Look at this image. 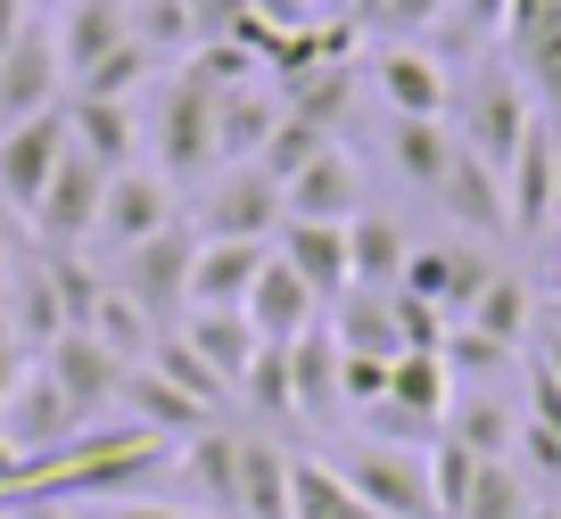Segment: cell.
I'll list each match as a JSON object with an SVG mask.
<instances>
[{
    "label": "cell",
    "mask_w": 561,
    "mask_h": 519,
    "mask_svg": "<svg viewBox=\"0 0 561 519\" xmlns=\"http://www.w3.org/2000/svg\"><path fill=\"white\" fill-rule=\"evenodd\" d=\"M198 240H273L280 231V182L248 157V165H215L207 182H198Z\"/></svg>",
    "instance_id": "obj_5"
},
{
    "label": "cell",
    "mask_w": 561,
    "mask_h": 519,
    "mask_svg": "<svg viewBox=\"0 0 561 519\" xmlns=\"http://www.w3.org/2000/svg\"><path fill=\"white\" fill-rule=\"evenodd\" d=\"M504 58H512V74L545 100V116H561V0H512Z\"/></svg>",
    "instance_id": "obj_15"
},
{
    "label": "cell",
    "mask_w": 561,
    "mask_h": 519,
    "mask_svg": "<svg viewBox=\"0 0 561 519\" xmlns=\"http://www.w3.org/2000/svg\"><path fill=\"white\" fill-rule=\"evenodd\" d=\"M0 519H18V495H0Z\"/></svg>",
    "instance_id": "obj_58"
},
{
    "label": "cell",
    "mask_w": 561,
    "mask_h": 519,
    "mask_svg": "<svg viewBox=\"0 0 561 519\" xmlns=\"http://www.w3.org/2000/svg\"><path fill=\"white\" fill-rule=\"evenodd\" d=\"M34 364V355H25L18 346V330H9V313H0V404H9V388H18V371Z\"/></svg>",
    "instance_id": "obj_46"
},
{
    "label": "cell",
    "mask_w": 561,
    "mask_h": 519,
    "mask_svg": "<svg viewBox=\"0 0 561 519\" xmlns=\"http://www.w3.org/2000/svg\"><path fill=\"white\" fill-rule=\"evenodd\" d=\"M537 364H545V371L561 380V330H553V322H545V338H537Z\"/></svg>",
    "instance_id": "obj_52"
},
{
    "label": "cell",
    "mask_w": 561,
    "mask_h": 519,
    "mask_svg": "<svg viewBox=\"0 0 561 519\" xmlns=\"http://www.w3.org/2000/svg\"><path fill=\"white\" fill-rule=\"evenodd\" d=\"M545 322H553V330H561V305H545Z\"/></svg>",
    "instance_id": "obj_60"
},
{
    "label": "cell",
    "mask_w": 561,
    "mask_h": 519,
    "mask_svg": "<svg viewBox=\"0 0 561 519\" xmlns=\"http://www.w3.org/2000/svg\"><path fill=\"white\" fill-rule=\"evenodd\" d=\"M504 215H512V240H545L561 223V191H553V116L537 107L520 157L504 165Z\"/></svg>",
    "instance_id": "obj_12"
},
{
    "label": "cell",
    "mask_w": 561,
    "mask_h": 519,
    "mask_svg": "<svg viewBox=\"0 0 561 519\" xmlns=\"http://www.w3.org/2000/svg\"><path fill=\"white\" fill-rule=\"evenodd\" d=\"M215 100H224V91H215L198 67L165 74V91H158L149 157H158V173L174 182V191H191V182H207V173H215Z\"/></svg>",
    "instance_id": "obj_1"
},
{
    "label": "cell",
    "mask_w": 561,
    "mask_h": 519,
    "mask_svg": "<svg viewBox=\"0 0 561 519\" xmlns=\"http://www.w3.org/2000/svg\"><path fill=\"white\" fill-rule=\"evenodd\" d=\"M280 207L298 215V223H355V215H364V165H355V149L331 140V149L280 191Z\"/></svg>",
    "instance_id": "obj_19"
},
{
    "label": "cell",
    "mask_w": 561,
    "mask_h": 519,
    "mask_svg": "<svg viewBox=\"0 0 561 519\" xmlns=\"http://www.w3.org/2000/svg\"><path fill=\"white\" fill-rule=\"evenodd\" d=\"M18 519H91L83 503H50V495H18Z\"/></svg>",
    "instance_id": "obj_48"
},
{
    "label": "cell",
    "mask_w": 561,
    "mask_h": 519,
    "mask_svg": "<svg viewBox=\"0 0 561 519\" xmlns=\"http://www.w3.org/2000/svg\"><path fill=\"white\" fill-rule=\"evenodd\" d=\"M289 413L314 420V429L347 420V388H339V338H331V322H314L306 338H289Z\"/></svg>",
    "instance_id": "obj_20"
},
{
    "label": "cell",
    "mask_w": 561,
    "mask_h": 519,
    "mask_svg": "<svg viewBox=\"0 0 561 519\" xmlns=\"http://www.w3.org/2000/svg\"><path fill=\"white\" fill-rule=\"evenodd\" d=\"M182 223V191L165 182L158 165H124L107 173V198H100V223H91V247L100 256H124V247L158 240V231Z\"/></svg>",
    "instance_id": "obj_4"
},
{
    "label": "cell",
    "mask_w": 561,
    "mask_h": 519,
    "mask_svg": "<svg viewBox=\"0 0 561 519\" xmlns=\"http://www.w3.org/2000/svg\"><path fill=\"white\" fill-rule=\"evenodd\" d=\"M553 191H561V116H553Z\"/></svg>",
    "instance_id": "obj_55"
},
{
    "label": "cell",
    "mask_w": 561,
    "mask_h": 519,
    "mask_svg": "<svg viewBox=\"0 0 561 519\" xmlns=\"http://www.w3.org/2000/svg\"><path fill=\"white\" fill-rule=\"evenodd\" d=\"M91 519H207V511H182V503H149V495H124V503H83Z\"/></svg>",
    "instance_id": "obj_45"
},
{
    "label": "cell",
    "mask_w": 561,
    "mask_h": 519,
    "mask_svg": "<svg viewBox=\"0 0 561 519\" xmlns=\"http://www.w3.org/2000/svg\"><path fill=\"white\" fill-rule=\"evenodd\" d=\"M158 67H165V58L149 50V42H140V34H124L116 50H107V58H100V67H91V74H75L67 91H83V100H133V91L149 83V74H158Z\"/></svg>",
    "instance_id": "obj_40"
},
{
    "label": "cell",
    "mask_w": 561,
    "mask_h": 519,
    "mask_svg": "<svg viewBox=\"0 0 561 519\" xmlns=\"http://www.w3.org/2000/svg\"><path fill=\"white\" fill-rule=\"evenodd\" d=\"M75 429H83V413H75L67 388L50 380V364L34 355V364L18 371V388H9V404H0V437H9V446L25 453V470H34V462H50Z\"/></svg>",
    "instance_id": "obj_8"
},
{
    "label": "cell",
    "mask_w": 561,
    "mask_h": 519,
    "mask_svg": "<svg viewBox=\"0 0 561 519\" xmlns=\"http://www.w3.org/2000/svg\"><path fill=\"white\" fill-rule=\"evenodd\" d=\"M537 519H561V503H537Z\"/></svg>",
    "instance_id": "obj_59"
},
{
    "label": "cell",
    "mask_w": 561,
    "mask_h": 519,
    "mask_svg": "<svg viewBox=\"0 0 561 519\" xmlns=\"http://www.w3.org/2000/svg\"><path fill=\"white\" fill-rule=\"evenodd\" d=\"M455 519H537V486H528L520 462H479V478H471Z\"/></svg>",
    "instance_id": "obj_38"
},
{
    "label": "cell",
    "mask_w": 561,
    "mask_h": 519,
    "mask_svg": "<svg viewBox=\"0 0 561 519\" xmlns=\"http://www.w3.org/2000/svg\"><path fill=\"white\" fill-rule=\"evenodd\" d=\"M355 18H388V0H347V25Z\"/></svg>",
    "instance_id": "obj_53"
},
{
    "label": "cell",
    "mask_w": 561,
    "mask_h": 519,
    "mask_svg": "<svg viewBox=\"0 0 561 519\" xmlns=\"http://www.w3.org/2000/svg\"><path fill=\"white\" fill-rule=\"evenodd\" d=\"M273 240H198L191 256V313H240L248 289H256Z\"/></svg>",
    "instance_id": "obj_18"
},
{
    "label": "cell",
    "mask_w": 561,
    "mask_h": 519,
    "mask_svg": "<svg viewBox=\"0 0 561 519\" xmlns=\"http://www.w3.org/2000/svg\"><path fill=\"white\" fill-rule=\"evenodd\" d=\"M314 9H322V18H347V0H314Z\"/></svg>",
    "instance_id": "obj_56"
},
{
    "label": "cell",
    "mask_w": 561,
    "mask_h": 519,
    "mask_svg": "<svg viewBox=\"0 0 561 519\" xmlns=\"http://www.w3.org/2000/svg\"><path fill=\"white\" fill-rule=\"evenodd\" d=\"M371 91L388 100V116H446L455 107V74L430 42H388L371 58Z\"/></svg>",
    "instance_id": "obj_13"
},
{
    "label": "cell",
    "mask_w": 561,
    "mask_h": 519,
    "mask_svg": "<svg viewBox=\"0 0 561 519\" xmlns=\"http://www.w3.org/2000/svg\"><path fill=\"white\" fill-rule=\"evenodd\" d=\"M331 338L347 346V355H380V364H397V355H404L397 289H347V297L331 305Z\"/></svg>",
    "instance_id": "obj_28"
},
{
    "label": "cell",
    "mask_w": 561,
    "mask_h": 519,
    "mask_svg": "<svg viewBox=\"0 0 561 519\" xmlns=\"http://www.w3.org/2000/svg\"><path fill=\"white\" fill-rule=\"evenodd\" d=\"M191 256H198V231L174 223V231H158V240L124 247V256L107 264V280H116V289L133 297L158 330H174L182 313H191Z\"/></svg>",
    "instance_id": "obj_3"
},
{
    "label": "cell",
    "mask_w": 561,
    "mask_h": 519,
    "mask_svg": "<svg viewBox=\"0 0 561 519\" xmlns=\"http://www.w3.org/2000/svg\"><path fill=\"white\" fill-rule=\"evenodd\" d=\"M339 478H347L380 519H438V495H430V446L355 437V446L339 453Z\"/></svg>",
    "instance_id": "obj_2"
},
{
    "label": "cell",
    "mask_w": 561,
    "mask_h": 519,
    "mask_svg": "<svg viewBox=\"0 0 561 519\" xmlns=\"http://www.w3.org/2000/svg\"><path fill=\"white\" fill-rule=\"evenodd\" d=\"M240 404L256 420H298L289 413V346H273V338L256 346V364H248V380H240Z\"/></svg>",
    "instance_id": "obj_41"
},
{
    "label": "cell",
    "mask_w": 561,
    "mask_h": 519,
    "mask_svg": "<svg viewBox=\"0 0 561 519\" xmlns=\"http://www.w3.org/2000/svg\"><path fill=\"white\" fill-rule=\"evenodd\" d=\"M240 519H289V453L273 437H240Z\"/></svg>",
    "instance_id": "obj_36"
},
{
    "label": "cell",
    "mask_w": 561,
    "mask_h": 519,
    "mask_svg": "<svg viewBox=\"0 0 561 519\" xmlns=\"http://www.w3.org/2000/svg\"><path fill=\"white\" fill-rule=\"evenodd\" d=\"M404 256H413L404 223H388V215H371V207L347 223V289H397Z\"/></svg>",
    "instance_id": "obj_30"
},
{
    "label": "cell",
    "mask_w": 561,
    "mask_h": 519,
    "mask_svg": "<svg viewBox=\"0 0 561 519\" xmlns=\"http://www.w3.org/2000/svg\"><path fill=\"white\" fill-rule=\"evenodd\" d=\"M42 364H50V380L67 388V404H75L83 420H107V413H116L124 371H133V364H116V355H107L91 330H67V338H50V346H42Z\"/></svg>",
    "instance_id": "obj_14"
},
{
    "label": "cell",
    "mask_w": 561,
    "mask_h": 519,
    "mask_svg": "<svg viewBox=\"0 0 561 519\" xmlns=\"http://www.w3.org/2000/svg\"><path fill=\"white\" fill-rule=\"evenodd\" d=\"M67 140L91 157V165H107V173L140 165V116H133V100H83V91H67Z\"/></svg>",
    "instance_id": "obj_24"
},
{
    "label": "cell",
    "mask_w": 561,
    "mask_h": 519,
    "mask_svg": "<svg viewBox=\"0 0 561 519\" xmlns=\"http://www.w3.org/2000/svg\"><path fill=\"white\" fill-rule=\"evenodd\" d=\"M0 313H9L25 355L67 338V305H58V280H50V256H42V247L34 256H9V273H0Z\"/></svg>",
    "instance_id": "obj_17"
},
{
    "label": "cell",
    "mask_w": 561,
    "mask_h": 519,
    "mask_svg": "<svg viewBox=\"0 0 561 519\" xmlns=\"http://www.w3.org/2000/svg\"><path fill=\"white\" fill-rule=\"evenodd\" d=\"M495 273H504V264H495L479 240H413V256H404V280H397V289L430 297L446 322H462V313L479 305V289H488Z\"/></svg>",
    "instance_id": "obj_7"
},
{
    "label": "cell",
    "mask_w": 561,
    "mask_h": 519,
    "mask_svg": "<svg viewBox=\"0 0 561 519\" xmlns=\"http://www.w3.org/2000/svg\"><path fill=\"white\" fill-rule=\"evenodd\" d=\"M0 495H25V453L0 437Z\"/></svg>",
    "instance_id": "obj_49"
},
{
    "label": "cell",
    "mask_w": 561,
    "mask_h": 519,
    "mask_svg": "<svg viewBox=\"0 0 561 519\" xmlns=\"http://www.w3.org/2000/svg\"><path fill=\"white\" fill-rule=\"evenodd\" d=\"M116 413H124V420H140L149 437H165V446H174V437H191V429H207V420H215L207 404H198V396H182V388L165 380L158 364H133V371H124V396H116Z\"/></svg>",
    "instance_id": "obj_25"
},
{
    "label": "cell",
    "mask_w": 561,
    "mask_h": 519,
    "mask_svg": "<svg viewBox=\"0 0 561 519\" xmlns=\"http://www.w3.org/2000/svg\"><path fill=\"white\" fill-rule=\"evenodd\" d=\"M446 437H462L479 462H512V437H520V404H504L495 388H479V396H462V388H455V404H446Z\"/></svg>",
    "instance_id": "obj_33"
},
{
    "label": "cell",
    "mask_w": 561,
    "mask_h": 519,
    "mask_svg": "<svg viewBox=\"0 0 561 519\" xmlns=\"http://www.w3.org/2000/svg\"><path fill=\"white\" fill-rule=\"evenodd\" d=\"M545 289H553V305H561V223L545 231Z\"/></svg>",
    "instance_id": "obj_51"
},
{
    "label": "cell",
    "mask_w": 561,
    "mask_h": 519,
    "mask_svg": "<svg viewBox=\"0 0 561 519\" xmlns=\"http://www.w3.org/2000/svg\"><path fill=\"white\" fill-rule=\"evenodd\" d=\"M273 256L298 264V273L314 280L322 305H339V297H347V223H298V215H280Z\"/></svg>",
    "instance_id": "obj_27"
},
{
    "label": "cell",
    "mask_w": 561,
    "mask_h": 519,
    "mask_svg": "<svg viewBox=\"0 0 561 519\" xmlns=\"http://www.w3.org/2000/svg\"><path fill=\"white\" fill-rule=\"evenodd\" d=\"M430 198H438V207L455 215L462 231H479V240L512 231V215H504V173H495L479 149H462V140H455V165H446V182H438Z\"/></svg>",
    "instance_id": "obj_21"
},
{
    "label": "cell",
    "mask_w": 561,
    "mask_h": 519,
    "mask_svg": "<svg viewBox=\"0 0 561 519\" xmlns=\"http://www.w3.org/2000/svg\"><path fill=\"white\" fill-rule=\"evenodd\" d=\"M42 107H67V67H58V42L50 25H25L9 50H0V132Z\"/></svg>",
    "instance_id": "obj_11"
},
{
    "label": "cell",
    "mask_w": 561,
    "mask_h": 519,
    "mask_svg": "<svg viewBox=\"0 0 561 519\" xmlns=\"http://www.w3.org/2000/svg\"><path fill=\"white\" fill-rule=\"evenodd\" d=\"M331 140H339V132H331V124H314V116H306V107H280V132H273V140H264V157H256V165H264V173H273L280 191H289V182H298V173H306V165H314V157H322V149H331Z\"/></svg>",
    "instance_id": "obj_39"
},
{
    "label": "cell",
    "mask_w": 561,
    "mask_h": 519,
    "mask_svg": "<svg viewBox=\"0 0 561 519\" xmlns=\"http://www.w3.org/2000/svg\"><path fill=\"white\" fill-rule=\"evenodd\" d=\"M124 34H133V0H67V9H58V25H50L67 83H75V74H91Z\"/></svg>",
    "instance_id": "obj_23"
},
{
    "label": "cell",
    "mask_w": 561,
    "mask_h": 519,
    "mask_svg": "<svg viewBox=\"0 0 561 519\" xmlns=\"http://www.w3.org/2000/svg\"><path fill=\"white\" fill-rule=\"evenodd\" d=\"M83 330H91V338L107 346V355H116V364H149V346L165 338V330L149 322V313H140L133 297L116 289V280H107V289H100V305H91V322H83Z\"/></svg>",
    "instance_id": "obj_37"
},
{
    "label": "cell",
    "mask_w": 561,
    "mask_h": 519,
    "mask_svg": "<svg viewBox=\"0 0 561 519\" xmlns=\"http://www.w3.org/2000/svg\"><path fill=\"white\" fill-rule=\"evenodd\" d=\"M25 25H34V9H25V0H0V50H9Z\"/></svg>",
    "instance_id": "obj_50"
},
{
    "label": "cell",
    "mask_w": 561,
    "mask_h": 519,
    "mask_svg": "<svg viewBox=\"0 0 561 519\" xmlns=\"http://www.w3.org/2000/svg\"><path fill=\"white\" fill-rule=\"evenodd\" d=\"M289 519H380V511L339 478V462H322V453H289Z\"/></svg>",
    "instance_id": "obj_32"
},
{
    "label": "cell",
    "mask_w": 561,
    "mask_h": 519,
    "mask_svg": "<svg viewBox=\"0 0 561 519\" xmlns=\"http://www.w3.org/2000/svg\"><path fill=\"white\" fill-rule=\"evenodd\" d=\"M174 470L198 486V503H207L215 519H240V437L231 429H191V437H174Z\"/></svg>",
    "instance_id": "obj_22"
},
{
    "label": "cell",
    "mask_w": 561,
    "mask_h": 519,
    "mask_svg": "<svg viewBox=\"0 0 561 519\" xmlns=\"http://www.w3.org/2000/svg\"><path fill=\"white\" fill-rule=\"evenodd\" d=\"M248 322H256V338H273V346H289V338H306V330L322 322V297H314V280L298 273L289 256H264V273H256V289H248Z\"/></svg>",
    "instance_id": "obj_16"
},
{
    "label": "cell",
    "mask_w": 561,
    "mask_h": 519,
    "mask_svg": "<svg viewBox=\"0 0 561 519\" xmlns=\"http://www.w3.org/2000/svg\"><path fill=\"white\" fill-rule=\"evenodd\" d=\"M388 165L430 198L446 182V165H455V124L446 116H388Z\"/></svg>",
    "instance_id": "obj_29"
},
{
    "label": "cell",
    "mask_w": 561,
    "mask_h": 519,
    "mask_svg": "<svg viewBox=\"0 0 561 519\" xmlns=\"http://www.w3.org/2000/svg\"><path fill=\"white\" fill-rule=\"evenodd\" d=\"M339 388H347V413H371V404L388 396V364H380V355H347V346H339Z\"/></svg>",
    "instance_id": "obj_44"
},
{
    "label": "cell",
    "mask_w": 561,
    "mask_h": 519,
    "mask_svg": "<svg viewBox=\"0 0 561 519\" xmlns=\"http://www.w3.org/2000/svg\"><path fill=\"white\" fill-rule=\"evenodd\" d=\"M471 478H479V453L462 446V437H430V495H438V519H455L462 511V495H471Z\"/></svg>",
    "instance_id": "obj_43"
},
{
    "label": "cell",
    "mask_w": 561,
    "mask_h": 519,
    "mask_svg": "<svg viewBox=\"0 0 561 519\" xmlns=\"http://www.w3.org/2000/svg\"><path fill=\"white\" fill-rule=\"evenodd\" d=\"M0 273H9V223H0Z\"/></svg>",
    "instance_id": "obj_57"
},
{
    "label": "cell",
    "mask_w": 561,
    "mask_h": 519,
    "mask_svg": "<svg viewBox=\"0 0 561 519\" xmlns=\"http://www.w3.org/2000/svg\"><path fill=\"white\" fill-rule=\"evenodd\" d=\"M133 34L149 42L158 58H191V50H198L191 0H133Z\"/></svg>",
    "instance_id": "obj_42"
},
{
    "label": "cell",
    "mask_w": 561,
    "mask_h": 519,
    "mask_svg": "<svg viewBox=\"0 0 561 519\" xmlns=\"http://www.w3.org/2000/svg\"><path fill=\"white\" fill-rule=\"evenodd\" d=\"M67 149H75L67 140V107H42V116L9 124V132H0V198H9L18 215H34V198L50 191V173H58Z\"/></svg>",
    "instance_id": "obj_10"
},
{
    "label": "cell",
    "mask_w": 561,
    "mask_h": 519,
    "mask_svg": "<svg viewBox=\"0 0 561 519\" xmlns=\"http://www.w3.org/2000/svg\"><path fill=\"white\" fill-rule=\"evenodd\" d=\"M182 338H191L198 346V355H207V371H215V380H224L231 388V396H240V380H248V364H256V322H248V313H182Z\"/></svg>",
    "instance_id": "obj_31"
},
{
    "label": "cell",
    "mask_w": 561,
    "mask_h": 519,
    "mask_svg": "<svg viewBox=\"0 0 561 519\" xmlns=\"http://www.w3.org/2000/svg\"><path fill=\"white\" fill-rule=\"evenodd\" d=\"M504 25H512V0H446L421 42L438 58H471V50H504Z\"/></svg>",
    "instance_id": "obj_34"
},
{
    "label": "cell",
    "mask_w": 561,
    "mask_h": 519,
    "mask_svg": "<svg viewBox=\"0 0 561 519\" xmlns=\"http://www.w3.org/2000/svg\"><path fill=\"white\" fill-rule=\"evenodd\" d=\"M25 9H34V18H58V9H67V0H25Z\"/></svg>",
    "instance_id": "obj_54"
},
{
    "label": "cell",
    "mask_w": 561,
    "mask_h": 519,
    "mask_svg": "<svg viewBox=\"0 0 561 519\" xmlns=\"http://www.w3.org/2000/svg\"><path fill=\"white\" fill-rule=\"evenodd\" d=\"M100 198H107V165H91L83 149H67V157H58V173H50V191L34 198V215H25V223H34L42 247H58V256H67V247H91Z\"/></svg>",
    "instance_id": "obj_9"
},
{
    "label": "cell",
    "mask_w": 561,
    "mask_h": 519,
    "mask_svg": "<svg viewBox=\"0 0 561 519\" xmlns=\"http://www.w3.org/2000/svg\"><path fill=\"white\" fill-rule=\"evenodd\" d=\"M280 91L273 83H240L215 100V165H248V157H264V140L280 132Z\"/></svg>",
    "instance_id": "obj_26"
},
{
    "label": "cell",
    "mask_w": 561,
    "mask_h": 519,
    "mask_svg": "<svg viewBox=\"0 0 561 519\" xmlns=\"http://www.w3.org/2000/svg\"><path fill=\"white\" fill-rule=\"evenodd\" d=\"M528 124H537V91H528L512 67H488L471 83V100H462V116H455V140H462V149H479L495 173H504L512 157H520Z\"/></svg>",
    "instance_id": "obj_6"
},
{
    "label": "cell",
    "mask_w": 561,
    "mask_h": 519,
    "mask_svg": "<svg viewBox=\"0 0 561 519\" xmlns=\"http://www.w3.org/2000/svg\"><path fill=\"white\" fill-rule=\"evenodd\" d=\"M438 9H446V0H388V25H397V34H430Z\"/></svg>",
    "instance_id": "obj_47"
},
{
    "label": "cell",
    "mask_w": 561,
    "mask_h": 519,
    "mask_svg": "<svg viewBox=\"0 0 561 519\" xmlns=\"http://www.w3.org/2000/svg\"><path fill=\"white\" fill-rule=\"evenodd\" d=\"M528 313H537V289H528L520 273H495L488 289H479V305L462 313V330H479V338H495V346H528L537 338Z\"/></svg>",
    "instance_id": "obj_35"
}]
</instances>
